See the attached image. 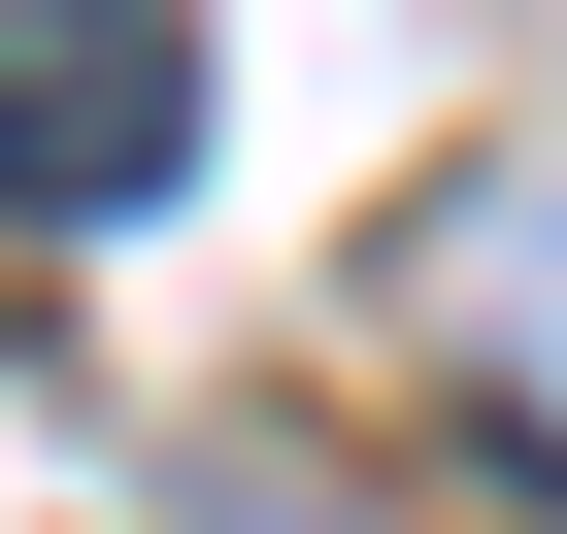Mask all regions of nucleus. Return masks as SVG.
Segmentation results:
<instances>
[{"mask_svg": "<svg viewBox=\"0 0 567 534\" xmlns=\"http://www.w3.org/2000/svg\"><path fill=\"white\" fill-rule=\"evenodd\" d=\"M200 167V34H167V0H0V201H34V234H134Z\"/></svg>", "mask_w": 567, "mask_h": 534, "instance_id": "obj_1", "label": "nucleus"}]
</instances>
